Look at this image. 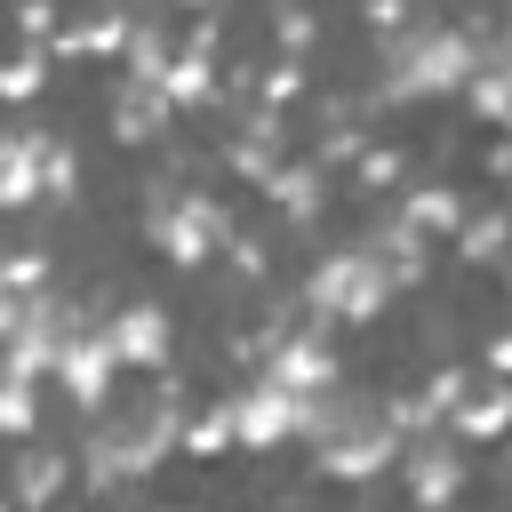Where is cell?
<instances>
[{"instance_id": "1", "label": "cell", "mask_w": 512, "mask_h": 512, "mask_svg": "<svg viewBox=\"0 0 512 512\" xmlns=\"http://www.w3.org/2000/svg\"><path fill=\"white\" fill-rule=\"evenodd\" d=\"M176 424H184V392H176L168 368H152V384L128 408H96V432L80 440L72 472L96 496H112V488H128V480H144V472H160L176 456Z\"/></svg>"}, {"instance_id": "2", "label": "cell", "mask_w": 512, "mask_h": 512, "mask_svg": "<svg viewBox=\"0 0 512 512\" xmlns=\"http://www.w3.org/2000/svg\"><path fill=\"white\" fill-rule=\"evenodd\" d=\"M304 440H312V464H320V480H376V472H392V456H400V432L384 424V400H360V392H320V400H304V424H296Z\"/></svg>"}, {"instance_id": "3", "label": "cell", "mask_w": 512, "mask_h": 512, "mask_svg": "<svg viewBox=\"0 0 512 512\" xmlns=\"http://www.w3.org/2000/svg\"><path fill=\"white\" fill-rule=\"evenodd\" d=\"M480 40L464 24H408L384 40V72H376V104H432V96H456L464 72H472Z\"/></svg>"}, {"instance_id": "4", "label": "cell", "mask_w": 512, "mask_h": 512, "mask_svg": "<svg viewBox=\"0 0 512 512\" xmlns=\"http://www.w3.org/2000/svg\"><path fill=\"white\" fill-rule=\"evenodd\" d=\"M400 288L384 280V264L368 256V240H344V248H328L312 272H304V312L312 320H344V328H368V320H384V304H392Z\"/></svg>"}, {"instance_id": "5", "label": "cell", "mask_w": 512, "mask_h": 512, "mask_svg": "<svg viewBox=\"0 0 512 512\" xmlns=\"http://www.w3.org/2000/svg\"><path fill=\"white\" fill-rule=\"evenodd\" d=\"M144 232H152V248L176 264V272H200L216 248H224V232H232V216H224V200L216 192H184V184H152V200H144Z\"/></svg>"}, {"instance_id": "6", "label": "cell", "mask_w": 512, "mask_h": 512, "mask_svg": "<svg viewBox=\"0 0 512 512\" xmlns=\"http://www.w3.org/2000/svg\"><path fill=\"white\" fill-rule=\"evenodd\" d=\"M48 376L64 384V400H72L80 416H96V408H112V384H120V360H112V344H104V328L88 320V304H80V320L64 328V344H56V360H48Z\"/></svg>"}, {"instance_id": "7", "label": "cell", "mask_w": 512, "mask_h": 512, "mask_svg": "<svg viewBox=\"0 0 512 512\" xmlns=\"http://www.w3.org/2000/svg\"><path fill=\"white\" fill-rule=\"evenodd\" d=\"M256 376H264V384H280L288 400H320V392H336V384H344V368H336V352H328V320L288 328V336L256 360Z\"/></svg>"}, {"instance_id": "8", "label": "cell", "mask_w": 512, "mask_h": 512, "mask_svg": "<svg viewBox=\"0 0 512 512\" xmlns=\"http://www.w3.org/2000/svg\"><path fill=\"white\" fill-rule=\"evenodd\" d=\"M224 416H232V448L264 456V448H288V440H296V424H304V400H288L280 384L248 376V384H232V392H224Z\"/></svg>"}, {"instance_id": "9", "label": "cell", "mask_w": 512, "mask_h": 512, "mask_svg": "<svg viewBox=\"0 0 512 512\" xmlns=\"http://www.w3.org/2000/svg\"><path fill=\"white\" fill-rule=\"evenodd\" d=\"M400 480H408V496H416V512H448L456 496H464V480H472V464H464V448L448 440V432H424V440H400Z\"/></svg>"}, {"instance_id": "10", "label": "cell", "mask_w": 512, "mask_h": 512, "mask_svg": "<svg viewBox=\"0 0 512 512\" xmlns=\"http://www.w3.org/2000/svg\"><path fill=\"white\" fill-rule=\"evenodd\" d=\"M96 328H104V344H112V360H120V368H168L176 328H168V312H160L152 296L120 304V312H112V320H96Z\"/></svg>"}, {"instance_id": "11", "label": "cell", "mask_w": 512, "mask_h": 512, "mask_svg": "<svg viewBox=\"0 0 512 512\" xmlns=\"http://www.w3.org/2000/svg\"><path fill=\"white\" fill-rule=\"evenodd\" d=\"M280 136H288V120L280 112H264V104H248L240 120H232V136H224V168L240 176V184H272V168H280Z\"/></svg>"}, {"instance_id": "12", "label": "cell", "mask_w": 512, "mask_h": 512, "mask_svg": "<svg viewBox=\"0 0 512 512\" xmlns=\"http://www.w3.org/2000/svg\"><path fill=\"white\" fill-rule=\"evenodd\" d=\"M456 96L480 112V128H504L512 120V48L504 40H480V56H472V72H464Z\"/></svg>"}, {"instance_id": "13", "label": "cell", "mask_w": 512, "mask_h": 512, "mask_svg": "<svg viewBox=\"0 0 512 512\" xmlns=\"http://www.w3.org/2000/svg\"><path fill=\"white\" fill-rule=\"evenodd\" d=\"M64 488H72V448H16V464H8V504L48 512Z\"/></svg>"}, {"instance_id": "14", "label": "cell", "mask_w": 512, "mask_h": 512, "mask_svg": "<svg viewBox=\"0 0 512 512\" xmlns=\"http://www.w3.org/2000/svg\"><path fill=\"white\" fill-rule=\"evenodd\" d=\"M40 152H48V128H0V216L40 200Z\"/></svg>"}, {"instance_id": "15", "label": "cell", "mask_w": 512, "mask_h": 512, "mask_svg": "<svg viewBox=\"0 0 512 512\" xmlns=\"http://www.w3.org/2000/svg\"><path fill=\"white\" fill-rule=\"evenodd\" d=\"M408 232H424V240H448L472 208H464V192L456 184H440V176H416V184H400V208H392Z\"/></svg>"}, {"instance_id": "16", "label": "cell", "mask_w": 512, "mask_h": 512, "mask_svg": "<svg viewBox=\"0 0 512 512\" xmlns=\"http://www.w3.org/2000/svg\"><path fill=\"white\" fill-rule=\"evenodd\" d=\"M504 416H512V384H488V376H472V392L448 408V424H440V432H448L456 448H488V440L504 432Z\"/></svg>"}, {"instance_id": "17", "label": "cell", "mask_w": 512, "mask_h": 512, "mask_svg": "<svg viewBox=\"0 0 512 512\" xmlns=\"http://www.w3.org/2000/svg\"><path fill=\"white\" fill-rule=\"evenodd\" d=\"M264 200H272L288 224H320V208H328V168H320V160H280L272 184H264Z\"/></svg>"}, {"instance_id": "18", "label": "cell", "mask_w": 512, "mask_h": 512, "mask_svg": "<svg viewBox=\"0 0 512 512\" xmlns=\"http://www.w3.org/2000/svg\"><path fill=\"white\" fill-rule=\"evenodd\" d=\"M360 240H368V256L384 264V280H392V288H416V280L432 272V240H424V232H408L400 216H384V224H376V232H360Z\"/></svg>"}, {"instance_id": "19", "label": "cell", "mask_w": 512, "mask_h": 512, "mask_svg": "<svg viewBox=\"0 0 512 512\" xmlns=\"http://www.w3.org/2000/svg\"><path fill=\"white\" fill-rule=\"evenodd\" d=\"M160 128H168V96L144 88V80H120V96H112V144H152Z\"/></svg>"}, {"instance_id": "20", "label": "cell", "mask_w": 512, "mask_h": 512, "mask_svg": "<svg viewBox=\"0 0 512 512\" xmlns=\"http://www.w3.org/2000/svg\"><path fill=\"white\" fill-rule=\"evenodd\" d=\"M504 232H512V224H504V208H480V216H464L448 240H456V256H464V264H480V272H488V264L504 256Z\"/></svg>"}, {"instance_id": "21", "label": "cell", "mask_w": 512, "mask_h": 512, "mask_svg": "<svg viewBox=\"0 0 512 512\" xmlns=\"http://www.w3.org/2000/svg\"><path fill=\"white\" fill-rule=\"evenodd\" d=\"M224 448H232V416H224V400H208L200 416L176 424V456H200V464H208V456H224Z\"/></svg>"}, {"instance_id": "22", "label": "cell", "mask_w": 512, "mask_h": 512, "mask_svg": "<svg viewBox=\"0 0 512 512\" xmlns=\"http://www.w3.org/2000/svg\"><path fill=\"white\" fill-rule=\"evenodd\" d=\"M352 184L360 192H400L408 184V152L400 144H360L352 152Z\"/></svg>"}, {"instance_id": "23", "label": "cell", "mask_w": 512, "mask_h": 512, "mask_svg": "<svg viewBox=\"0 0 512 512\" xmlns=\"http://www.w3.org/2000/svg\"><path fill=\"white\" fill-rule=\"evenodd\" d=\"M40 432V392L32 376H0V440H32Z\"/></svg>"}, {"instance_id": "24", "label": "cell", "mask_w": 512, "mask_h": 512, "mask_svg": "<svg viewBox=\"0 0 512 512\" xmlns=\"http://www.w3.org/2000/svg\"><path fill=\"white\" fill-rule=\"evenodd\" d=\"M40 88H48V56H40V48L0 56V104H32Z\"/></svg>"}, {"instance_id": "25", "label": "cell", "mask_w": 512, "mask_h": 512, "mask_svg": "<svg viewBox=\"0 0 512 512\" xmlns=\"http://www.w3.org/2000/svg\"><path fill=\"white\" fill-rule=\"evenodd\" d=\"M72 192H80V152L48 136V152H40V200H72Z\"/></svg>"}, {"instance_id": "26", "label": "cell", "mask_w": 512, "mask_h": 512, "mask_svg": "<svg viewBox=\"0 0 512 512\" xmlns=\"http://www.w3.org/2000/svg\"><path fill=\"white\" fill-rule=\"evenodd\" d=\"M0 288H8V296H40V288H48V248H16V256H0Z\"/></svg>"}, {"instance_id": "27", "label": "cell", "mask_w": 512, "mask_h": 512, "mask_svg": "<svg viewBox=\"0 0 512 512\" xmlns=\"http://www.w3.org/2000/svg\"><path fill=\"white\" fill-rule=\"evenodd\" d=\"M464 392H472V376H464V368H456V360H448V368H432V376H424V384H416V400H424V408H432V416H440V424H448V408H456V400H464Z\"/></svg>"}, {"instance_id": "28", "label": "cell", "mask_w": 512, "mask_h": 512, "mask_svg": "<svg viewBox=\"0 0 512 512\" xmlns=\"http://www.w3.org/2000/svg\"><path fill=\"white\" fill-rule=\"evenodd\" d=\"M272 32H280V56L296 64V56L312 48V8H304V0H280V8H272Z\"/></svg>"}, {"instance_id": "29", "label": "cell", "mask_w": 512, "mask_h": 512, "mask_svg": "<svg viewBox=\"0 0 512 512\" xmlns=\"http://www.w3.org/2000/svg\"><path fill=\"white\" fill-rule=\"evenodd\" d=\"M288 96H304V64H288V56H272V72L256 80V104H264V112H280Z\"/></svg>"}, {"instance_id": "30", "label": "cell", "mask_w": 512, "mask_h": 512, "mask_svg": "<svg viewBox=\"0 0 512 512\" xmlns=\"http://www.w3.org/2000/svg\"><path fill=\"white\" fill-rule=\"evenodd\" d=\"M216 256H232V272H240V280H264V264H272V248H264V240H248V232H224V248H216Z\"/></svg>"}, {"instance_id": "31", "label": "cell", "mask_w": 512, "mask_h": 512, "mask_svg": "<svg viewBox=\"0 0 512 512\" xmlns=\"http://www.w3.org/2000/svg\"><path fill=\"white\" fill-rule=\"evenodd\" d=\"M360 24L392 40V32H408V0H360Z\"/></svg>"}, {"instance_id": "32", "label": "cell", "mask_w": 512, "mask_h": 512, "mask_svg": "<svg viewBox=\"0 0 512 512\" xmlns=\"http://www.w3.org/2000/svg\"><path fill=\"white\" fill-rule=\"evenodd\" d=\"M16 32H24V40H48V32H56V0H24V8H16Z\"/></svg>"}, {"instance_id": "33", "label": "cell", "mask_w": 512, "mask_h": 512, "mask_svg": "<svg viewBox=\"0 0 512 512\" xmlns=\"http://www.w3.org/2000/svg\"><path fill=\"white\" fill-rule=\"evenodd\" d=\"M480 376H488V384H504V376H512V336H488V352H480Z\"/></svg>"}, {"instance_id": "34", "label": "cell", "mask_w": 512, "mask_h": 512, "mask_svg": "<svg viewBox=\"0 0 512 512\" xmlns=\"http://www.w3.org/2000/svg\"><path fill=\"white\" fill-rule=\"evenodd\" d=\"M8 320H16V296H8V288H0V336H8Z\"/></svg>"}, {"instance_id": "35", "label": "cell", "mask_w": 512, "mask_h": 512, "mask_svg": "<svg viewBox=\"0 0 512 512\" xmlns=\"http://www.w3.org/2000/svg\"><path fill=\"white\" fill-rule=\"evenodd\" d=\"M152 512H192V504H152Z\"/></svg>"}, {"instance_id": "36", "label": "cell", "mask_w": 512, "mask_h": 512, "mask_svg": "<svg viewBox=\"0 0 512 512\" xmlns=\"http://www.w3.org/2000/svg\"><path fill=\"white\" fill-rule=\"evenodd\" d=\"M8 512H24V504H8Z\"/></svg>"}]
</instances>
